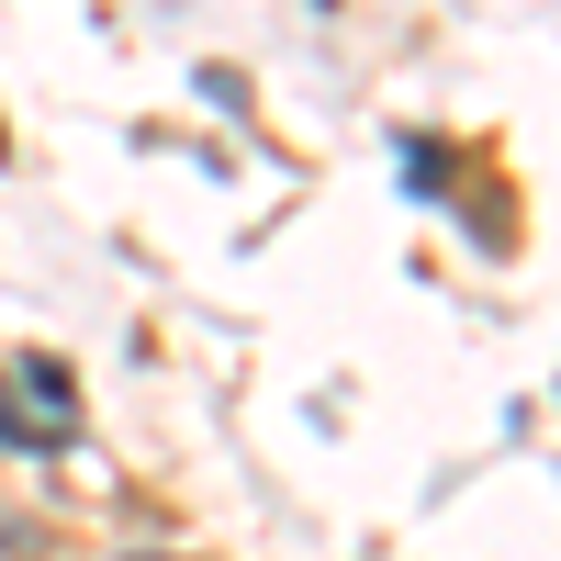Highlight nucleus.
<instances>
[{
  "label": "nucleus",
  "mask_w": 561,
  "mask_h": 561,
  "mask_svg": "<svg viewBox=\"0 0 561 561\" xmlns=\"http://www.w3.org/2000/svg\"><path fill=\"white\" fill-rule=\"evenodd\" d=\"M0 427H12L23 449H68V438H79V393H68V370H57V359L0 370Z\"/></svg>",
  "instance_id": "nucleus-1"
},
{
  "label": "nucleus",
  "mask_w": 561,
  "mask_h": 561,
  "mask_svg": "<svg viewBox=\"0 0 561 561\" xmlns=\"http://www.w3.org/2000/svg\"><path fill=\"white\" fill-rule=\"evenodd\" d=\"M113 561H169V550H113Z\"/></svg>",
  "instance_id": "nucleus-2"
}]
</instances>
